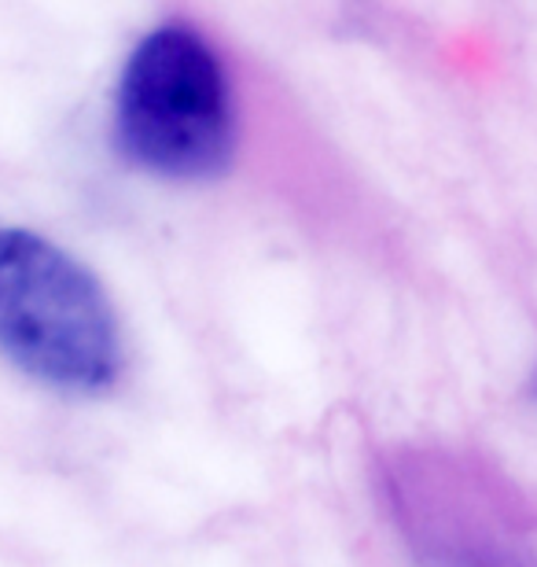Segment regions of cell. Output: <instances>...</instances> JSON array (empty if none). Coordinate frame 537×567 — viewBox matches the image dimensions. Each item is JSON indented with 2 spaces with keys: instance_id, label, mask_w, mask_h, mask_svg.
<instances>
[{
  "instance_id": "6da1fadb",
  "label": "cell",
  "mask_w": 537,
  "mask_h": 567,
  "mask_svg": "<svg viewBox=\"0 0 537 567\" xmlns=\"http://www.w3.org/2000/svg\"><path fill=\"white\" fill-rule=\"evenodd\" d=\"M0 354L52 391L107 394L125 343L104 284L30 229L0 225Z\"/></svg>"
},
{
  "instance_id": "7a4b0ae2",
  "label": "cell",
  "mask_w": 537,
  "mask_h": 567,
  "mask_svg": "<svg viewBox=\"0 0 537 567\" xmlns=\"http://www.w3.org/2000/svg\"><path fill=\"white\" fill-rule=\"evenodd\" d=\"M114 144L155 177L225 174L236 155V111L221 63L199 33L163 27L136 44L114 96Z\"/></svg>"
}]
</instances>
